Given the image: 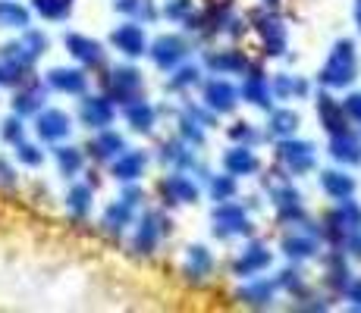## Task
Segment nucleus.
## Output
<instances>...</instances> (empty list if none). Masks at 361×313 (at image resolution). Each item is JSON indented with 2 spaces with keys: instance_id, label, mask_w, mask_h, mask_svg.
<instances>
[{
  "instance_id": "obj_11",
  "label": "nucleus",
  "mask_w": 361,
  "mask_h": 313,
  "mask_svg": "<svg viewBox=\"0 0 361 313\" xmlns=\"http://www.w3.org/2000/svg\"><path fill=\"white\" fill-rule=\"evenodd\" d=\"M189 51H192V47H189V41H185L183 34H161V38L148 47L154 66L164 69V72H170V69H176L179 63H185Z\"/></svg>"
},
{
  "instance_id": "obj_20",
  "label": "nucleus",
  "mask_w": 361,
  "mask_h": 313,
  "mask_svg": "<svg viewBox=\"0 0 361 313\" xmlns=\"http://www.w3.org/2000/svg\"><path fill=\"white\" fill-rule=\"evenodd\" d=\"M145 166H148V154L145 151H123V154H116L110 160V176L116 179V182H138L145 172Z\"/></svg>"
},
{
  "instance_id": "obj_49",
  "label": "nucleus",
  "mask_w": 361,
  "mask_h": 313,
  "mask_svg": "<svg viewBox=\"0 0 361 313\" xmlns=\"http://www.w3.org/2000/svg\"><path fill=\"white\" fill-rule=\"evenodd\" d=\"M16 182H19L16 166H13L6 157H0V188H16Z\"/></svg>"
},
{
  "instance_id": "obj_51",
  "label": "nucleus",
  "mask_w": 361,
  "mask_h": 313,
  "mask_svg": "<svg viewBox=\"0 0 361 313\" xmlns=\"http://www.w3.org/2000/svg\"><path fill=\"white\" fill-rule=\"evenodd\" d=\"M345 298L352 301V307H358V310H361V279L349 282V288H345Z\"/></svg>"
},
{
  "instance_id": "obj_9",
  "label": "nucleus",
  "mask_w": 361,
  "mask_h": 313,
  "mask_svg": "<svg viewBox=\"0 0 361 313\" xmlns=\"http://www.w3.org/2000/svg\"><path fill=\"white\" fill-rule=\"evenodd\" d=\"M114 120H116V103L107 94H85L79 101V122L88 132L107 129V125H114Z\"/></svg>"
},
{
  "instance_id": "obj_38",
  "label": "nucleus",
  "mask_w": 361,
  "mask_h": 313,
  "mask_svg": "<svg viewBox=\"0 0 361 313\" xmlns=\"http://www.w3.org/2000/svg\"><path fill=\"white\" fill-rule=\"evenodd\" d=\"M298 113L295 110H274L270 113V120H267V132L274 138H293L295 135V129H298Z\"/></svg>"
},
{
  "instance_id": "obj_2",
  "label": "nucleus",
  "mask_w": 361,
  "mask_h": 313,
  "mask_svg": "<svg viewBox=\"0 0 361 313\" xmlns=\"http://www.w3.org/2000/svg\"><path fill=\"white\" fill-rule=\"evenodd\" d=\"M47 47H51V41H47L44 32L23 29V34H19L16 41H6V44L0 47V57L19 63V66H25V69H32L35 63H38L47 53Z\"/></svg>"
},
{
  "instance_id": "obj_40",
  "label": "nucleus",
  "mask_w": 361,
  "mask_h": 313,
  "mask_svg": "<svg viewBox=\"0 0 361 313\" xmlns=\"http://www.w3.org/2000/svg\"><path fill=\"white\" fill-rule=\"evenodd\" d=\"M32 10L47 23H63L73 13V0H32Z\"/></svg>"
},
{
  "instance_id": "obj_32",
  "label": "nucleus",
  "mask_w": 361,
  "mask_h": 313,
  "mask_svg": "<svg viewBox=\"0 0 361 313\" xmlns=\"http://www.w3.org/2000/svg\"><path fill=\"white\" fill-rule=\"evenodd\" d=\"M211 273H214V254L204 245H192L189 250H185V276L201 282Z\"/></svg>"
},
{
  "instance_id": "obj_35",
  "label": "nucleus",
  "mask_w": 361,
  "mask_h": 313,
  "mask_svg": "<svg viewBox=\"0 0 361 313\" xmlns=\"http://www.w3.org/2000/svg\"><path fill=\"white\" fill-rule=\"evenodd\" d=\"M161 160L170 166H176V170H195V151H192V144H185L183 138L179 141H170L161 148Z\"/></svg>"
},
{
  "instance_id": "obj_26",
  "label": "nucleus",
  "mask_w": 361,
  "mask_h": 313,
  "mask_svg": "<svg viewBox=\"0 0 361 313\" xmlns=\"http://www.w3.org/2000/svg\"><path fill=\"white\" fill-rule=\"evenodd\" d=\"M330 157L343 166L361 163V138L352 135L349 129L339 132V135H330Z\"/></svg>"
},
{
  "instance_id": "obj_14",
  "label": "nucleus",
  "mask_w": 361,
  "mask_h": 313,
  "mask_svg": "<svg viewBox=\"0 0 361 313\" xmlns=\"http://www.w3.org/2000/svg\"><path fill=\"white\" fill-rule=\"evenodd\" d=\"M110 44H114L116 51H120L123 57H129V60L145 57V53H148V38H145L142 23H135V19L116 25V29L110 32Z\"/></svg>"
},
{
  "instance_id": "obj_36",
  "label": "nucleus",
  "mask_w": 361,
  "mask_h": 313,
  "mask_svg": "<svg viewBox=\"0 0 361 313\" xmlns=\"http://www.w3.org/2000/svg\"><path fill=\"white\" fill-rule=\"evenodd\" d=\"M114 10H120L123 16L135 19V23H154L157 19L154 0H114Z\"/></svg>"
},
{
  "instance_id": "obj_1",
  "label": "nucleus",
  "mask_w": 361,
  "mask_h": 313,
  "mask_svg": "<svg viewBox=\"0 0 361 313\" xmlns=\"http://www.w3.org/2000/svg\"><path fill=\"white\" fill-rule=\"evenodd\" d=\"M355 79H358L355 44H352L349 38H343L333 44L327 63H324V69L317 72V82H321L324 88H330V91H339V88H349Z\"/></svg>"
},
{
  "instance_id": "obj_43",
  "label": "nucleus",
  "mask_w": 361,
  "mask_h": 313,
  "mask_svg": "<svg viewBox=\"0 0 361 313\" xmlns=\"http://www.w3.org/2000/svg\"><path fill=\"white\" fill-rule=\"evenodd\" d=\"M29 72H32V69H25V66H19V63L0 57V88H16V85H23V82L29 79Z\"/></svg>"
},
{
  "instance_id": "obj_45",
  "label": "nucleus",
  "mask_w": 361,
  "mask_h": 313,
  "mask_svg": "<svg viewBox=\"0 0 361 313\" xmlns=\"http://www.w3.org/2000/svg\"><path fill=\"white\" fill-rule=\"evenodd\" d=\"M16 160L23 166H32V170H35V166L44 163V151H41V144H32L29 138H25V141L16 144Z\"/></svg>"
},
{
  "instance_id": "obj_37",
  "label": "nucleus",
  "mask_w": 361,
  "mask_h": 313,
  "mask_svg": "<svg viewBox=\"0 0 361 313\" xmlns=\"http://www.w3.org/2000/svg\"><path fill=\"white\" fill-rule=\"evenodd\" d=\"M170 91H189V88L201 85V66H195V63H179L176 69H170Z\"/></svg>"
},
{
  "instance_id": "obj_52",
  "label": "nucleus",
  "mask_w": 361,
  "mask_h": 313,
  "mask_svg": "<svg viewBox=\"0 0 361 313\" xmlns=\"http://www.w3.org/2000/svg\"><path fill=\"white\" fill-rule=\"evenodd\" d=\"M355 23H358V29H361V0H358V6H355Z\"/></svg>"
},
{
  "instance_id": "obj_28",
  "label": "nucleus",
  "mask_w": 361,
  "mask_h": 313,
  "mask_svg": "<svg viewBox=\"0 0 361 313\" xmlns=\"http://www.w3.org/2000/svg\"><path fill=\"white\" fill-rule=\"evenodd\" d=\"M132 222H135V207H129L123 198L114 200V204L104 210V217H101L104 232H110V235H123Z\"/></svg>"
},
{
  "instance_id": "obj_41",
  "label": "nucleus",
  "mask_w": 361,
  "mask_h": 313,
  "mask_svg": "<svg viewBox=\"0 0 361 313\" xmlns=\"http://www.w3.org/2000/svg\"><path fill=\"white\" fill-rule=\"evenodd\" d=\"M207 194H211V200H217V204H224V200H233L235 198V176H211L207 179Z\"/></svg>"
},
{
  "instance_id": "obj_4",
  "label": "nucleus",
  "mask_w": 361,
  "mask_h": 313,
  "mask_svg": "<svg viewBox=\"0 0 361 313\" xmlns=\"http://www.w3.org/2000/svg\"><path fill=\"white\" fill-rule=\"evenodd\" d=\"M132 226H135V238H132L135 254H154L164 235H170V219L161 210H145L142 219L132 222Z\"/></svg>"
},
{
  "instance_id": "obj_19",
  "label": "nucleus",
  "mask_w": 361,
  "mask_h": 313,
  "mask_svg": "<svg viewBox=\"0 0 361 313\" xmlns=\"http://www.w3.org/2000/svg\"><path fill=\"white\" fill-rule=\"evenodd\" d=\"M123 151H126V138L107 125V129L94 132V138L88 141V148H85V157L98 160V163H110V160H114L116 154H123Z\"/></svg>"
},
{
  "instance_id": "obj_5",
  "label": "nucleus",
  "mask_w": 361,
  "mask_h": 313,
  "mask_svg": "<svg viewBox=\"0 0 361 313\" xmlns=\"http://www.w3.org/2000/svg\"><path fill=\"white\" fill-rule=\"evenodd\" d=\"M252 23L261 34L264 53L283 57V53H286V44H289V32H286V25H283V19L270 10H258V13H252Z\"/></svg>"
},
{
  "instance_id": "obj_29",
  "label": "nucleus",
  "mask_w": 361,
  "mask_h": 313,
  "mask_svg": "<svg viewBox=\"0 0 361 313\" xmlns=\"http://www.w3.org/2000/svg\"><path fill=\"white\" fill-rule=\"evenodd\" d=\"M94 207V185L92 182H73L66 191V210L75 219H85Z\"/></svg>"
},
{
  "instance_id": "obj_3",
  "label": "nucleus",
  "mask_w": 361,
  "mask_h": 313,
  "mask_svg": "<svg viewBox=\"0 0 361 313\" xmlns=\"http://www.w3.org/2000/svg\"><path fill=\"white\" fill-rule=\"evenodd\" d=\"M101 85H104V94H107L110 101L116 103V107L135 101V97H142V91H145V79H142V72H138L135 66H116V69H110V72L104 75Z\"/></svg>"
},
{
  "instance_id": "obj_33",
  "label": "nucleus",
  "mask_w": 361,
  "mask_h": 313,
  "mask_svg": "<svg viewBox=\"0 0 361 313\" xmlns=\"http://www.w3.org/2000/svg\"><path fill=\"white\" fill-rule=\"evenodd\" d=\"M270 91H274L280 101H302V97L311 94V85L302 79V75H286L280 72L274 79V85H270Z\"/></svg>"
},
{
  "instance_id": "obj_24",
  "label": "nucleus",
  "mask_w": 361,
  "mask_h": 313,
  "mask_svg": "<svg viewBox=\"0 0 361 313\" xmlns=\"http://www.w3.org/2000/svg\"><path fill=\"white\" fill-rule=\"evenodd\" d=\"M54 163H57L60 176L73 182L85 170V148H73V144H63V141L54 144Z\"/></svg>"
},
{
  "instance_id": "obj_47",
  "label": "nucleus",
  "mask_w": 361,
  "mask_h": 313,
  "mask_svg": "<svg viewBox=\"0 0 361 313\" xmlns=\"http://www.w3.org/2000/svg\"><path fill=\"white\" fill-rule=\"evenodd\" d=\"M195 13V6H192V0H170V4L164 6V16L170 19V23H185V19Z\"/></svg>"
},
{
  "instance_id": "obj_53",
  "label": "nucleus",
  "mask_w": 361,
  "mask_h": 313,
  "mask_svg": "<svg viewBox=\"0 0 361 313\" xmlns=\"http://www.w3.org/2000/svg\"><path fill=\"white\" fill-rule=\"evenodd\" d=\"M276 4H280V0H264V6H276Z\"/></svg>"
},
{
  "instance_id": "obj_27",
  "label": "nucleus",
  "mask_w": 361,
  "mask_h": 313,
  "mask_svg": "<svg viewBox=\"0 0 361 313\" xmlns=\"http://www.w3.org/2000/svg\"><path fill=\"white\" fill-rule=\"evenodd\" d=\"M321 191L327 194L330 200H345L355 194V179L343 170H324L321 172Z\"/></svg>"
},
{
  "instance_id": "obj_6",
  "label": "nucleus",
  "mask_w": 361,
  "mask_h": 313,
  "mask_svg": "<svg viewBox=\"0 0 361 313\" xmlns=\"http://www.w3.org/2000/svg\"><path fill=\"white\" fill-rule=\"evenodd\" d=\"M211 222H214V235H217V238L252 235V219H248L245 207H242V204H233V200H224V204L214 207Z\"/></svg>"
},
{
  "instance_id": "obj_10",
  "label": "nucleus",
  "mask_w": 361,
  "mask_h": 313,
  "mask_svg": "<svg viewBox=\"0 0 361 313\" xmlns=\"http://www.w3.org/2000/svg\"><path fill=\"white\" fill-rule=\"evenodd\" d=\"M276 154H280V163L286 166L289 176H305V172L314 170L317 157H314V144L311 141H293V138H280L276 144Z\"/></svg>"
},
{
  "instance_id": "obj_48",
  "label": "nucleus",
  "mask_w": 361,
  "mask_h": 313,
  "mask_svg": "<svg viewBox=\"0 0 361 313\" xmlns=\"http://www.w3.org/2000/svg\"><path fill=\"white\" fill-rule=\"evenodd\" d=\"M230 135H233V141L235 144H255L261 138V132L255 129L252 122H235L233 129H230Z\"/></svg>"
},
{
  "instance_id": "obj_16",
  "label": "nucleus",
  "mask_w": 361,
  "mask_h": 313,
  "mask_svg": "<svg viewBox=\"0 0 361 313\" xmlns=\"http://www.w3.org/2000/svg\"><path fill=\"white\" fill-rule=\"evenodd\" d=\"M201 194V188L185 176L183 170H176L173 176H166L161 182V198L164 204H173V207H183V204H195Z\"/></svg>"
},
{
  "instance_id": "obj_12",
  "label": "nucleus",
  "mask_w": 361,
  "mask_h": 313,
  "mask_svg": "<svg viewBox=\"0 0 361 313\" xmlns=\"http://www.w3.org/2000/svg\"><path fill=\"white\" fill-rule=\"evenodd\" d=\"M44 85H47V91L82 97L85 88H88V69H82V66H54V69H47Z\"/></svg>"
},
{
  "instance_id": "obj_30",
  "label": "nucleus",
  "mask_w": 361,
  "mask_h": 313,
  "mask_svg": "<svg viewBox=\"0 0 361 313\" xmlns=\"http://www.w3.org/2000/svg\"><path fill=\"white\" fill-rule=\"evenodd\" d=\"M204 66L211 69L214 75H235V72H245L248 60L242 57L239 51H211L204 57Z\"/></svg>"
},
{
  "instance_id": "obj_18",
  "label": "nucleus",
  "mask_w": 361,
  "mask_h": 313,
  "mask_svg": "<svg viewBox=\"0 0 361 313\" xmlns=\"http://www.w3.org/2000/svg\"><path fill=\"white\" fill-rule=\"evenodd\" d=\"M270 194H274V207H276V217H280V222H286V226H298V222L305 219L302 194H298L289 182L286 185H274V188H270Z\"/></svg>"
},
{
  "instance_id": "obj_34",
  "label": "nucleus",
  "mask_w": 361,
  "mask_h": 313,
  "mask_svg": "<svg viewBox=\"0 0 361 313\" xmlns=\"http://www.w3.org/2000/svg\"><path fill=\"white\" fill-rule=\"evenodd\" d=\"M274 295H276V282L258 279V276H255V282H248L245 288H239V298L245 304H252V307H270Z\"/></svg>"
},
{
  "instance_id": "obj_15",
  "label": "nucleus",
  "mask_w": 361,
  "mask_h": 313,
  "mask_svg": "<svg viewBox=\"0 0 361 313\" xmlns=\"http://www.w3.org/2000/svg\"><path fill=\"white\" fill-rule=\"evenodd\" d=\"M270 260H274V254H270L267 245H261V241H248V245L242 248V254L235 257L233 273L239 276V279H255V276H261L264 269L270 267Z\"/></svg>"
},
{
  "instance_id": "obj_7",
  "label": "nucleus",
  "mask_w": 361,
  "mask_h": 313,
  "mask_svg": "<svg viewBox=\"0 0 361 313\" xmlns=\"http://www.w3.org/2000/svg\"><path fill=\"white\" fill-rule=\"evenodd\" d=\"M35 135L38 141L44 144H60L73 135V116L66 110H57V107H44L35 113Z\"/></svg>"
},
{
  "instance_id": "obj_42",
  "label": "nucleus",
  "mask_w": 361,
  "mask_h": 313,
  "mask_svg": "<svg viewBox=\"0 0 361 313\" xmlns=\"http://www.w3.org/2000/svg\"><path fill=\"white\" fill-rule=\"evenodd\" d=\"M25 132H29L25 129V120L13 113V116H6V120L0 122V141L10 144V148H16L19 141H25Z\"/></svg>"
},
{
  "instance_id": "obj_46",
  "label": "nucleus",
  "mask_w": 361,
  "mask_h": 313,
  "mask_svg": "<svg viewBox=\"0 0 361 313\" xmlns=\"http://www.w3.org/2000/svg\"><path fill=\"white\" fill-rule=\"evenodd\" d=\"M276 288L289 291V295H302V291H305L302 273H298V269H283V273L276 276Z\"/></svg>"
},
{
  "instance_id": "obj_21",
  "label": "nucleus",
  "mask_w": 361,
  "mask_h": 313,
  "mask_svg": "<svg viewBox=\"0 0 361 313\" xmlns=\"http://www.w3.org/2000/svg\"><path fill=\"white\" fill-rule=\"evenodd\" d=\"M123 116H126L132 132H142V135H151L157 125V110L154 103H148L145 97H135V101L123 103Z\"/></svg>"
},
{
  "instance_id": "obj_50",
  "label": "nucleus",
  "mask_w": 361,
  "mask_h": 313,
  "mask_svg": "<svg viewBox=\"0 0 361 313\" xmlns=\"http://www.w3.org/2000/svg\"><path fill=\"white\" fill-rule=\"evenodd\" d=\"M343 110H345V116H349V120L361 122V94H349V97H345Z\"/></svg>"
},
{
  "instance_id": "obj_44",
  "label": "nucleus",
  "mask_w": 361,
  "mask_h": 313,
  "mask_svg": "<svg viewBox=\"0 0 361 313\" xmlns=\"http://www.w3.org/2000/svg\"><path fill=\"white\" fill-rule=\"evenodd\" d=\"M179 138H183L185 144H192V148H201V144H204V125H201L189 110H185L183 120H179Z\"/></svg>"
},
{
  "instance_id": "obj_25",
  "label": "nucleus",
  "mask_w": 361,
  "mask_h": 313,
  "mask_svg": "<svg viewBox=\"0 0 361 313\" xmlns=\"http://www.w3.org/2000/svg\"><path fill=\"white\" fill-rule=\"evenodd\" d=\"M317 116H321V125L330 132V135H339V132L349 129V116H345L343 110V101H336V97L330 94H317Z\"/></svg>"
},
{
  "instance_id": "obj_39",
  "label": "nucleus",
  "mask_w": 361,
  "mask_h": 313,
  "mask_svg": "<svg viewBox=\"0 0 361 313\" xmlns=\"http://www.w3.org/2000/svg\"><path fill=\"white\" fill-rule=\"evenodd\" d=\"M349 282H352V276H349V267H345V260H343V250H336V254L327 257V285L343 295V291L349 288Z\"/></svg>"
},
{
  "instance_id": "obj_13",
  "label": "nucleus",
  "mask_w": 361,
  "mask_h": 313,
  "mask_svg": "<svg viewBox=\"0 0 361 313\" xmlns=\"http://www.w3.org/2000/svg\"><path fill=\"white\" fill-rule=\"evenodd\" d=\"M47 107V85L38 79H25L23 85H16V94H13V113L23 116V120H32L38 110Z\"/></svg>"
},
{
  "instance_id": "obj_8",
  "label": "nucleus",
  "mask_w": 361,
  "mask_h": 313,
  "mask_svg": "<svg viewBox=\"0 0 361 313\" xmlns=\"http://www.w3.org/2000/svg\"><path fill=\"white\" fill-rule=\"evenodd\" d=\"M63 47L82 69H101L104 63H107V51H104L101 41L88 38V34H82V32H66Z\"/></svg>"
},
{
  "instance_id": "obj_23",
  "label": "nucleus",
  "mask_w": 361,
  "mask_h": 313,
  "mask_svg": "<svg viewBox=\"0 0 361 313\" xmlns=\"http://www.w3.org/2000/svg\"><path fill=\"white\" fill-rule=\"evenodd\" d=\"M224 166H226V172L235 179H245V176H255L258 172V166H261V160L255 157V151H252V144H235V148H230L224 154Z\"/></svg>"
},
{
  "instance_id": "obj_31",
  "label": "nucleus",
  "mask_w": 361,
  "mask_h": 313,
  "mask_svg": "<svg viewBox=\"0 0 361 313\" xmlns=\"http://www.w3.org/2000/svg\"><path fill=\"white\" fill-rule=\"evenodd\" d=\"M32 25V10L19 0H0V29L23 32Z\"/></svg>"
},
{
  "instance_id": "obj_22",
  "label": "nucleus",
  "mask_w": 361,
  "mask_h": 313,
  "mask_svg": "<svg viewBox=\"0 0 361 313\" xmlns=\"http://www.w3.org/2000/svg\"><path fill=\"white\" fill-rule=\"evenodd\" d=\"M239 97L245 103H252V107H261V110H270V97H274V91H270L267 85V75L261 72V69H252V72L242 79V88H239Z\"/></svg>"
},
{
  "instance_id": "obj_17",
  "label": "nucleus",
  "mask_w": 361,
  "mask_h": 313,
  "mask_svg": "<svg viewBox=\"0 0 361 313\" xmlns=\"http://www.w3.org/2000/svg\"><path fill=\"white\" fill-rule=\"evenodd\" d=\"M235 103H239V91L233 88V82H226L224 75H214L204 85V107L211 113H233Z\"/></svg>"
}]
</instances>
